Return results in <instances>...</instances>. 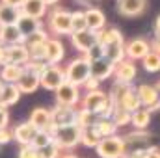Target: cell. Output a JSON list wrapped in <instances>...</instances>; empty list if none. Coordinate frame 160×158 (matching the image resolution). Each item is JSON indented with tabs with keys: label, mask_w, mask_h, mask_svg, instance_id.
<instances>
[{
	"label": "cell",
	"mask_w": 160,
	"mask_h": 158,
	"mask_svg": "<svg viewBox=\"0 0 160 158\" xmlns=\"http://www.w3.org/2000/svg\"><path fill=\"white\" fill-rule=\"evenodd\" d=\"M97 119H99V117H97L93 112H89V110L80 108L78 112H77V125H78L80 128H86V126L95 125V123H97Z\"/></svg>",
	"instance_id": "d590c367"
},
{
	"label": "cell",
	"mask_w": 160,
	"mask_h": 158,
	"mask_svg": "<svg viewBox=\"0 0 160 158\" xmlns=\"http://www.w3.org/2000/svg\"><path fill=\"white\" fill-rule=\"evenodd\" d=\"M86 22H88V30L93 32H101L106 28V17L99 7H88L86 11Z\"/></svg>",
	"instance_id": "d6986e66"
},
{
	"label": "cell",
	"mask_w": 160,
	"mask_h": 158,
	"mask_svg": "<svg viewBox=\"0 0 160 158\" xmlns=\"http://www.w3.org/2000/svg\"><path fill=\"white\" fill-rule=\"evenodd\" d=\"M101 140H102V138H101V134L97 132L95 125H91V126H86V128H82V134H80V143H82L84 147L95 149V147L99 145V141H101Z\"/></svg>",
	"instance_id": "f1b7e54d"
},
{
	"label": "cell",
	"mask_w": 160,
	"mask_h": 158,
	"mask_svg": "<svg viewBox=\"0 0 160 158\" xmlns=\"http://www.w3.org/2000/svg\"><path fill=\"white\" fill-rule=\"evenodd\" d=\"M47 41H48V34L41 28V30H38V32L30 34L28 37H24V45H26L28 50H30V48H36V47H43Z\"/></svg>",
	"instance_id": "e575fe53"
},
{
	"label": "cell",
	"mask_w": 160,
	"mask_h": 158,
	"mask_svg": "<svg viewBox=\"0 0 160 158\" xmlns=\"http://www.w3.org/2000/svg\"><path fill=\"white\" fill-rule=\"evenodd\" d=\"M136 93L140 97V102L143 108H149L151 112L155 110H160V95H158V89L151 84H140L136 87Z\"/></svg>",
	"instance_id": "ba28073f"
},
{
	"label": "cell",
	"mask_w": 160,
	"mask_h": 158,
	"mask_svg": "<svg viewBox=\"0 0 160 158\" xmlns=\"http://www.w3.org/2000/svg\"><path fill=\"white\" fill-rule=\"evenodd\" d=\"M114 69H116V63H112L108 58H101V60L91 62V77L97 78L99 82L114 77Z\"/></svg>",
	"instance_id": "e0dca14e"
},
{
	"label": "cell",
	"mask_w": 160,
	"mask_h": 158,
	"mask_svg": "<svg viewBox=\"0 0 160 158\" xmlns=\"http://www.w3.org/2000/svg\"><path fill=\"white\" fill-rule=\"evenodd\" d=\"M24 0H0V4H6V6H13V7H21Z\"/></svg>",
	"instance_id": "681fc988"
},
{
	"label": "cell",
	"mask_w": 160,
	"mask_h": 158,
	"mask_svg": "<svg viewBox=\"0 0 160 158\" xmlns=\"http://www.w3.org/2000/svg\"><path fill=\"white\" fill-rule=\"evenodd\" d=\"M47 7L48 6L43 0H24L21 6V13L34 17V19H43L47 15Z\"/></svg>",
	"instance_id": "7402d4cb"
},
{
	"label": "cell",
	"mask_w": 160,
	"mask_h": 158,
	"mask_svg": "<svg viewBox=\"0 0 160 158\" xmlns=\"http://www.w3.org/2000/svg\"><path fill=\"white\" fill-rule=\"evenodd\" d=\"M151 48L157 50V52H160V36H155V39L151 43Z\"/></svg>",
	"instance_id": "816d5d0a"
},
{
	"label": "cell",
	"mask_w": 160,
	"mask_h": 158,
	"mask_svg": "<svg viewBox=\"0 0 160 158\" xmlns=\"http://www.w3.org/2000/svg\"><path fill=\"white\" fill-rule=\"evenodd\" d=\"M60 158H78L77 155H71V153H67V155H62Z\"/></svg>",
	"instance_id": "11a10c76"
},
{
	"label": "cell",
	"mask_w": 160,
	"mask_h": 158,
	"mask_svg": "<svg viewBox=\"0 0 160 158\" xmlns=\"http://www.w3.org/2000/svg\"><path fill=\"white\" fill-rule=\"evenodd\" d=\"M48 30L54 36H71V11L63 7H54L48 13Z\"/></svg>",
	"instance_id": "7a4b0ae2"
},
{
	"label": "cell",
	"mask_w": 160,
	"mask_h": 158,
	"mask_svg": "<svg viewBox=\"0 0 160 158\" xmlns=\"http://www.w3.org/2000/svg\"><path fill=\"white\" fill-rule=\"evenodd\" d=\"M6 65V45L0 43V67Z\"/></svg>",
	"instance_id": "f907efd6"
},
{
	"label": "cell",
	"mask_w": 160,
	"mask_h": 158,
	"mask_svg": "<svg viewBox=\"0 0 160 158\" xmlns=\"http://www.w3.org/2000/svg\"><path fill=\"white\" fill-rule=\"evenodd\" d=\"M145 0H118V11L125 17H138L145 11Z\"/></svg>",
	"instance_id": "ac0fdd59"
},
{
	"label": "cell",
	"mask_w": 160,
	"mask_h": 158,
	"mask_svg": "<svg viewBox=\"0 0 160 158\" xmlns=\"http://www.w3.org/2000/svg\"><path fill=\"white\" fill-rule=\"evenodd\" d=\"M9 123V114H8V108H0V128H6Z\"/></svg>",
	"instance_id": "7dc6e473"
},
{
	"label": "cell",
	"mask_w": 160,
	"mask_h": 158,
	"mask_svg": "<svg viewBox=\"0 0 160 158\" xmlns=\"http://www.w3.org/2000/svg\"><path fill=\"white\" fill-rule=\"evenodd\" d=\"M123 141H125V153L127 155L145 153L153 147L151 145V134L145 130H132V132L123 136Z\"/></svg>",
	"instance_id": "277c9868"
},
{
	"label": "cell",
	"mask_w": 160,
	"mask_h": 158,
	"mask_svg": "<svg viewBox=\"0 0 160 158\" xmlns=\"http://www.w3.org/2000/svg\"><path fill=\"white\" fill-rule=\"evenodd\" d=\"M41 87L48 89V91H56L63 82H65V69H62L58 63H48L45 67V71L41 73Z\"/></svg>",
	"instance_id": "8992f818"
},
{
	"label": "cell",
	"mask_w": 160,
	"mask_h": 158,
	"mask_svg": "<svg viewBox=\"0 0 160 158\" xmlns=\"http://www.w3.org/2000/svg\"><path fill=\"white\" fill-rule=\"evenodd\" d=\"M97 41H99L97 32H93V30H82V32H73V34H71V43H73V47H75L78 52H82V54H86Z\"/></svg>",
	"instance_id": "8fae6325"
},
{
	"label": "cell",
	"mask_w": 160,
	"mask_h": 158,
	"mask_svg": "<svg viewBox=\"0 0 160 158\" xmlns=\"http://www.w3.org/2000/svg\"><path fill=\"white\" fill-rule=\"evenodd\" d=\"M102 47H104V58H108L112 63H119L121 60L127 58V54H125V41L102 45Z\"/></svg>",
	"instance_id": "4316f807"
},
{
	"label": "cell",
	"mask_w": 160,
	"mask_h": 158,
	"mask_svg": "<svg viewBox=\"0 0 160 158\" xmlns=\"http://www.w3.org/2000/svg\"><path fill=\"white\" fill-rule=\"evenodd\" d=\"M4 84H6V82H4V80L0 78V93H2V89H4Z\"/></svg>",
	"instance_id": "9f6ffc18"
},
{
	"label": "cell",
	"mask_w": 160,
	"mask_h": 158,
	"mask_svg": "<svg viewBox=\"0 0 160 158\" xmlns=\"http://www.w3.org/2000/svg\"><path fill=\"white\" fill-rule=\"evenodd\" d=\"M112 119H114V123L118 125V128H121V126H127V125H130L132 114L118 106V108H116V112H114V116H112Z\"/></svg>",
	"instance_id": "f35d334b"
},
{
	"label": "cell",
	"mask_w": 160,
	"mask_h": 158,
	"mask_svg": "<svg viewBox=\"0 0 160 158\" xmlns=\"http://www.w3.org/2000/svg\"><path fill=\"white\" fill-rule=\"evenodd\" d=\"M47 65H48V63H47V62H43V60H30V62L24 65V71L34 73V75L41 77V73L45 71V67H47Z\"/></svg>",
	"instance_id": "b9f144b4"
},
{
	"label": "cell",
	"mask_w": 160,
	"mask_h": 158,
	"mask_svg": "<svg viewBox=\"0 0 160 158\" xmlns=\"http://www.w3.org/2000/svg\"><path fill=\"white\" fill-rule=\"evenodd\" d=\"M89 77H91V63H89V60L86 56L71 60L67 63V67H65V80L78 86V87H82L84 82Z\"/></svg>",
	"instance_id": "6da1fadb"
},
{
	"label": "cell",
	"mask_w": 160,
	"mask_h": 158,
	"mask_svg": "<svg viewBox=\"0 0 160 158\" xmlns=\"http://www.w3.org/2000/svg\"><path fill=\"white\" fill-rule=\"evenodd\" d=\"M0 43H4L6 47L24 43V36L21 34L17 24H4V26H0Z\"/></svg>",
	"instance_id": "ffe728a7"
},
{
	"label": "cell",
	"mask_w": 160,
	"mask_h": 158,
	"mask_svg": "<svg viewBox=\"0 0 160 158\" xmlns=\"http://www.w3.org/2000/svg\"><path fill=\"white\" fill-rule=\"evenodd\" d=\"M95 128L101 134V138H108V136L118 134V125L114 123V119H97Z\"/></svg>",
	"instance_id": "d6a6232c"
},
{
	"label": "cell",
	"mask_w": 160,
	"mask_h": 158,
	"mask_svg": "<svg viewBox=\"0 0 160 158\" xmlns=\"http://www.w3.org/2000/svg\"><path fill=\"white\" fill-rule=\"evenodd\" d=\"M36 134H38V128L30 121H24V123H21L13 128V140L19 145H32Z\"/></svg>",
	"instance_id": "2e32d148"
},
{
	"label": "cell",
	"mask_w": 160,
	"mask_h": 158,
	"mask_svg": "<svg viewBox=\"0 0 160 158\" xmlns=\"http://www.w3.org/2000/svg\"><path fill=\"white\" fill-rule=\"evenodd\" d=\"M97 155L101 158H123L125 153V141H123V136L119 134H114V136H108V138H102L99 141V145L95 147Z\"/></svg>",
	"instance_id": "3957f363"
},
{
	"label": "cell",
	"mask_w": 160,
	"mask_h": 158,
	"mask_svg": "<svg viewBox=\"0 0 160 158\" xmlns=\"http://www.w3.org/2000/svg\"><path fill=\"white\" fill-rule=\"evenodd\" d=\"M17 86H19L21 93H24V95H30V93H36V91L39 89L41 80H39V77H38V75H34V73H28V71H24L22 78L17 82Z\"/></svg>",
	"instance_id": "484cf974"
},
{
	"label": "cell",
	"mask_w": 160,
	"mask_h": 158,
	"mask_svg": "<svg viewBox=\"0 0 160 158\" xmlns=\"http://www.w3.org/2000/svg\"><path fill=\"white\" fill-rule=\"evenodd\" d=\"M43 2H45L47 6H56V4H58L60 0H43Z\"/></svg>",
	"instance_id": "db71d44e"
},
{
	"label": "cell",
	"mask_w": 160,
	"mask_h": 158,
	"mask_svg": "<svg viewBox=\"0 0 160 158\" xmlns=\"http://www.w3.org/2000/svg\"><path fill=\"white\" fill-rule=\"evenodd\" d=\"M54 95H56V104H60V106H73L75 108L82 101L80 87L75 86V84H71V82H67V80L54 91Z\"/></svg>",
	"instance_id": "52a82bcc"
},
{
	"label": "cell",
	"mask_w": 160,
	"mask_h": 158,
	"mask_svg": "<svg viewBox=\"0 0 160 158\" xmlns=\"http://www.w3.org/2000/svg\"><path fill=\"white\" fill-rule=\"evenodd\" d=\"M142 65L147 73H158L160 71V52L157 50H149V54L142 60Z\"/></svg>",
	"instance_id": "836d02e7"
},
{
	"label": "cell",
	"mask_w": 160,
	"mask_h": 158,
	"mask_svg": "<svg viewBox=\"0 0 160 158\" xmlns=\"http://www.w3.org/2000/svg\"><path fill=\"white\" fill-rule=\"evenodd\" d=\"M151 123V110L149 108H138L136 112H132V119L130 125L134 126V130H145Z\"/></svg>",
	"instance_id": "83f0119b"
},
{
	"label": "cell",
	"mask_w": 160,
	"mask_h": 158,
	"mask_svg": "<svg viewBox=\"0 0 160 158\" xmlns=\"http://www.w3.org/2000/svg\"><path fill=\"white\" fill-rule=\"evenodd\" d=\"M71 28H73V32L88 30L86 13H84V11H73V13H71ZM73 32H71V34H73Z\"/></svg>",
	"instance_id": "74e56055"
},
{
	"label": "cell",
	"mask_w": 160,
	"mask_h": 158,
	"mask_svg": "<svg viewBox=\"0 0 160 158\" xmlns=\"http://www.w3.org/2000/svg\"><path fill=\"white\" fill-rule=\"evenodd\" d=\"M17 26H19L21 34L24 37H28L30 34H34V32H38V30L43 28V22H41V19H34V17H28V15L21 13V17L17 21Z\"/></svg>",
	"instance_id": "cb8c5ba5"
},
{
	"label": "cell",
	"mask_w": 160,
	"mask_h": 158,
	"mask_svg": "<svg viewBox=\"0 0 160 158\" xmlns=\"http://www.w3.org/2000/svg\"><path fill=\"white\" fill-rule=\"evenodd\" d=\"M78 2H82V4H89L91 0H78Z\"/></svg>",
	"instance_id": "680465c9"
},
{
	"label": "cell",
	"mask_w": 160,
	"mask_h": 158,
	"mask_svg": "<svg viewBox=\"0 0 160 158\" xmlns=\"http://www.w3.org/2000/svg\"><path fill=\"white\" fill-rule=\"evenodd\" d=\"M99 86H101V82H99V80L93 78V77H89V78L84 82V86H82V87H84L86 91H93V89H99Z\"/></svg>",
	"instance_id": "bcb514c9"
},
{
	"label": "cell",
	"mask_w": 160,
	"mask_h": 158,
	"mask_svg": "<svg viewBox=\"0 0 160 158\" xmlns=\"http://www.w3.org/2000/svg\"><path fill=\"white\" fill-rule=\"evenodd\" d=\"M149 50H151V45L143 39V37H134V39H130L128 43H125V54L132 62H136V60L142 62L149 54Z\"/></svg>",
	"instance_id": "9c48e42d"
},
{
	"label": "cell",
	"mask_w": 160,
	"mask_h": 158,
	"mask_svg": "<svg viewBox=\"0 0 160 158\" xmlns=\"http://www.w3.org/2000/svg\"><path fill=\"white\" fill-rule=\"evenodd\" d=\"M21 95L22 93H21V89H19L17 84H4V89L0 93V104L6 106V108H9V106H13V104L19 102Z\"/></svg>",
	"instance_id": "603a6c76"
},
{
	"label": "cell",
	"mask_w": 160,
	"mask_h": 158,
	"mask_svg": "<svg viewBox=\"0 0 160 158\" xmlns=\"http://www.w3.org/2000/svg\"><path fill=\"white\" fill-rule=\"evenodd\" d=\"M155 36H160V15L157 17V21H155Z\"/></svg>",
	"instance_id": "f5cc1de1"
},
{
	"label": "cell",
	"mask_w": 160,
	"mask_h": 158,
	"mask_svg": "<svg viewBox=\"0 0 160 158\" xmlns=\"http://www.w3.org/2000/svg\"><path fill=\"white\" fill-rule=\"evenodd\" d=\"M60 156H62V149L54 141L48 143L47 147L39 149V158H60Z\"/></svg>",
	"instance_id": "60d3db41"
},
{
	"label": "cell",
	"mask_w": 160,
	"mask_h": 158,
	"mask_svg": "<svg viewBox=\"0 0 160 158\" xmlns=\"http://www.w3.org/2000/svg\"><path fill=\"white\" fill-rule=\"evenodd\" d=\"M84 56L89 60V63H91V62H95V60H101V58H104V47L97 41V43H95V45H93L86 54H84Z\"/></svg>",
	"instance_id": "7bdbcfd3"
},
{
	"label": "cell",
	"mask_w": 160,
	"mask_h": 158,
	"mask_svg": "<svg viewBox=\"0 0 160 158\" xmlns=\"http://www.w3.org/2000/svg\"><path fill=\"white\" fill-rule=\"evenodd\" d=\"M77 112H78V110H75L73 106H60V104H56V106L50 110V114H52V123L58 125V126L73 125V123H77Z\"/></svg>",
	"instance_id": "4fadbf2b"
},
{
	"label": "cell",
	"mask_w": 160,
	"mask_h": 158,
	"mask_svg": "<svg viewBox=\"0 0 160 158\" xmlns=\"http://www.w3.org/2000/svg\"><path fill=\"white\" fill-rule=\"evenodd\" d=\"M108 99V93H104L101 87L99 89H93V91H86V95H84V99L80 101L82 102V108L84 110H89V112H93L95 116H97V112H99V108L102 106V102Z\"/></svg>",
	"instance_id": "9a60e30c"
},
{
	"label": "cell",
	"mask_w": 160,
	"mask_h": 158,
	"mask_svg": "<svg viewBox=\"0 0 160 158\" xmlns=\"http://www.w3.org/2000/svg\"><path fill=\"white\" fill-rule=\"evenodd\" d=\"M52 141H54V138H52L47 130H38V134H36L32 145H34L36 149H43V147H47V145L52 143Z\"/></svg>",
	"instance_id": "ab89813d"
},
{
	"label": "cell",
	"mask_w": 160,
	"mask_h": 158,
	"mask_svg": "<svg viewBox=\"0 0 160 158\" xmlns=\"http://www.w3.org/2000/svg\"><path fill=\"white\" fill-rule=\"evenodd\" d=\"M65 58V47L58 37H48L45 43V62L47 63H60Z\"/></svg>",
	"instance_id": "7c38bea8"
},
{
	"label": "cell",
	"mask_w": 160,
	"mask_h": 158,
	"mask_svg": "<svg viewBox=\"0 0 160 158\" xmlns=\"http://www.w3.org/2000/svg\"><path fill=\"white\" fill-rule=\"evenodd\" d=\"M119 108H123V110H127V112H136L138 108H142V102H140V97H138V93H136V89L132 87L123 99H121V102L118 104Z\"/></svg>",
	"instance_id": "4dcf8cb0"
},
{
	"label": "cell",
	"mask_w": 160,
	"mask_h": 158,
	"mask_svg": "<svg viewBox=\"0 0 160 158\" xmlns=\"http://www.w3.org/2000/svg\"><path fill=\"white\" fill-rule=\"evenodd\" d=\"M97 37L101 45H110V43H118V41H125L123 39V34H121L118 28H104L101 32H97Z\"/></svg>",
	"instance_id": "1f68e13d"
},
{
	"label": "cell",
	"mask_w": 160,
	"mask_h": 158,
	"mask_svg": "<svg viewBox=\"0 0 160 158\" xmlns=\"http://www.w3.org/2000/svg\"><path fill=\"white\" fill-rule=\"evenodd\" d=\"M38 130H43V128H47L50 123H52V114H50V110H47V108H34L32 110V114H30V119H28Z\"/></svg>",
	"instance_id": "d4e9b609"
},
{
	"label": "cell",
	"mask_w": 160,
	"mask_h": 158,
	"mask_svg": "<svg viewBox=\"0 0 160 158\" xmlns=\"http://www.w3.org/2000/svg\"><path fill=\"white\" fill-rule=\"evenodd\" d=\"M24 75V65H17V63H6L0 67V78L6 84H17Z\"/></svg>",
	"instance_id": "44dd1931"
},
{
	"label": "cell",
	"mask_w": 160,
	"mask_h": 158,
	"mask_svg": "<svg viewBox=\"0 0 160 158\" xmlns=\"http://www.w3.org/2000/svg\"><path fill=\"white\" fill-rule=\"evenodd\" d=\"M130 89H132V86H130V84H121V82H114V86H112V89H110V93H108V95H110V97L114 99V102H116V104H119L121 99H123V97H125V95H127V93H128Z\"/></svg>",
	"instance_id": "8d00e7d4"
},
{
	"label": "cell",
	"mask_w": 160,
	"mask_h": 158,
	"mask_svg": "<svg viewBox=\"0 0 160 158\" xmlns=\"http://www.w3.org/2000/svg\"><path fill=\"white\" fill-rule=\"evenodd\" d=\"M80 134H82V128H80L77 123L73 125H65V126H58L56 134H54V143L60 147V149H73L80 143Z\"/></svg>",
	"instance_id": "5b68a950"
},
{
	"label": "cell",
	"mask_w": 160,
	"mask_h": 158,
	"mask_svg": "<svg viewBox=\"0 0 160 158\" xmlns=\"http://www.w3.org/2000/svg\"><path fill=\"white\" fill-rule=\"evenodd\" d=\"M13 140V130L11 128H0V145H6Z\"/></svg>",
	"instance_id": "f6af8a7d"
},
{
	"label": "cell",
	"mask_w": 160,
	"mask_h": 158,
	"mask_svg": "<svg viewBox=\"0 0 160 158\" xmlns=\"http://www.w3.org/2000/svg\"><path fill=\"white\" fill-rule=\"evenodd\" d=\"M114 78H116V82H121V84H132V80L136 78V65H134V62L125 58L119 63H116Z\"/></svg>",
	"instance_id": "5bb4252c"
},
{
	"label": "cell",
	"mask_w": 160,
	"mask_h": 158,
	"mask_svg": "<svg viewBox=\"0 0 160 158\" xmlns=\"http://www.w3.org/2000/svg\"><path fill=\"white\" fill-rule=\"evenodd\" d=\"M145 158H160V149L153 145L149 151H145Z\"/></svg>",
	"instance_id": "c3c4849f"
},
{
	"label": "cell",
	"mask_w": 160,
	"mask_h": 158,
	"mask_svg": "<svg viewBox=\"0 0 160 158\" xmlns=\"http://www.w3.org/2000/svg\"><path fill=\"white\" fill-rule=\"evenodd\" d=\"M30 62V50L24 43L17 45H8L6 47V63H17V65H26Z\"/></svg>",
	"instance_id": "30bf717a"
},
{
	"label": "cell",
	"mask_w": 160,
	"mask_h": 158,
	"mask_svg": "<svg viewBox=\"0 0 160 158\" xmlns=\"http://www.w3.org/2000/svg\"><path fill=\"white\" fill-rule=\"evenodd\" d=\"M17 158H39V149H36L34 145H21Z\"/></svg>",
	"instance_id": "ee69618b"
},
{
	"label": "cell",
	"mask_w": 160,
	"mask_h": 158,
	"mask_svg": "<svg viewBox=\"0 0 160 158\" xmlns=\"http://www.w3.org/2000/svg\"><path fill=\"white\" fill-rule=\"evenodd\" d=\"M155 87L158 89V95H160V82H157V84H155Z\"/></svg>",
	"instance_id": "6f0895ef"
},
{
	"label": "cell",
	"mask_w": 160,
	"mask_h": 158,
	"mask_svg": "<svg viewBox=\"0 0 160 158\" xmlns=\"http://www.w3.org/2000/svg\"><path fill=\"white\" fill-rule=\"evenodd\" d=\"M19 17H21V7L0 4V26H4V24H17Z\"/></svg>",
	"instance_id": "f546056e"
}]
</instances>
